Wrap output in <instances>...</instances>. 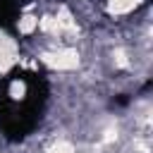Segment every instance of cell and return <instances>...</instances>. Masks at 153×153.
<instances>
[{
	"instance_id": "cell-1",
	"label": "cell",
	"mask_w": 153,
	"mask_h": 153,
	"mask_svg": "<svg viewBox=\"0 0 153 153\" xmlns=\"http://www.w3.org/2000/svg\"><path fill=\"white\" fill-rule=\"evenodd\" d=\"M19 57V45L12 36L0 31V72H7Z\"/></svg>"
}]
</instances>
